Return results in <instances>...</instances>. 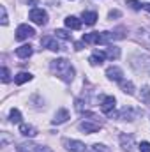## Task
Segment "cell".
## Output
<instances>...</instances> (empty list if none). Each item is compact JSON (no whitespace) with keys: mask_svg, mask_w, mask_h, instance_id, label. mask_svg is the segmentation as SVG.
Instances as JSON below:
<instances>
[{"mask_svg":"<svg viewBox=\"0 0 150 152\" xmlns=\"http://www.w3.org/2000/svg\"><path fill=\"white\" fill-rule=\"evenodd\" d=\"M50 67H51V71L55 75L58 76V78H62L64 81H73V78H74V67L71 66L69 60H66V58L51 60Z\"/></svg>","mask_w":150,"mask_h":152,"instance_id":"obj_1","label":"cell"},{"mask_svg":"<svg viewBox=\"0 0 150 152\" xmlns=\"http://www.w3.org/2000/svg\"><path fill=\"white\" fill-rule=\"evenodd\" d=\"M111 39H117V36L111 32H92V34L83 36V42L85 44H108Z\"/></svg>","mask_w":150,"mask_h":152,"instance_id":"obj_2","label":"cell"},{"mask_svg":"<svg viewBox=\"0 0 150 152\" xmlns=\"http://www.w3.org/2000/svg\"><path fill=\"white\" fill-rule=\"evenodd\" d=\"M28 18H30V20H32L36 25H41V27L48 23V14H46V11H42V9H37V7L30 11Z\"/></svg>","mask_w":150,"mask_h":152,"instance_id":"obj_3","label":"cell"},{"mask_svg":"<svg viewBox=\"0 0 150 152\" xmlns=\"http://www.w3.org/2000/svg\"><path fill=\"white\" fill-rule=\"evenodd\" d=\"M36 36V30L28 25H20L16 28V39L18 41H23V39H28V37H34Z\"/></svg>","mask_w":150,"mask_h":152,"instance_id":"obj_4","label":"cell"},{"mask_svg":"<svg viewBox=\"0 0 150 152\" xmlns=\"http://www.w3.org/2000/svg\"><path fill=\"white\" fill-rule=\"evenodd\" d=\"M18 152H51L48 147H42L37 143H21L18 147Z\"/></svg>","mask_w":150,"mask_h":152,"instance_id":"obj_5","label":"cell"},{"mask_svg":"<svg viewBox=\"0 0 150 152\" xmlns=\"http://www.w3.org/2000/svg\"><path fill=\"white\" fill-rule=\"evenodd\" d=\"M41 44L44 46V48H48V50H51V51H60L62 50V46L58 44V41L53 37H50V36H46V37L41 39Z\"/></svg>","mask_w":150,"mask_h":152,"instance_id":"obj_6","label":"cell"},{"mask_svg":"<svg viewBox=\"0 0 150 152\" xmlns=\"http://www.w3.org/2000/svg\"><path fill=\"white\" fill-rule=\"evenodd\" d=\"M79 129H81L83 133H97V131L101 129V124H99V122H90V120H83V122L79 124Z\"/></svg>","mask_w":150,"mask_h":152,"instance_id":"obj_7","label":"cell"},{"mask_svg":"<svg viewBox=\"0 0 150 152\" xmlns=\"http://www.w3.org/2000/svg\"><path fill=\"white\" fill-rule=\"evenodd\" d=\"M64 145L67 147V151L71 152H85V143L78 142V140H64Z\"/></svg>","mask_w":150,"mask_h":152,"instance_id":"obj_8","label":"cell"},{"mask_svg":"<svg viewBox=\"0 0 150 152\" xmlns=\"http://www.w3.org/2000/svg\"><path fill=\"white\" fill-rule=\"evenodd\" d=\"M115 97L113 96H108V97H104L103 99V103H101V110H103V113H111L113 108H115Z\"/></svg>","mask_w":150,"mask_h":152,"instance_id":"obj_9","label":"cell"},{"mask_svg":"<svg viewBox=\"0 0 150 152\" xmlns=\"http://www.w3.org/2000/svg\"><path fill=\"white\" fill-rule=\"evenodd\" d=\"M32 53H34V48H32L30 44H23V46L16 48V55H18L20 58H28Z\"/></svg>","mask_w":150,"mask_h":152,"instance_id":"obj_10","label":"cell"},{"mask_svg":"<svg viewBox=\"0 0 150 152\" xmlns=\"http://www.w3.org/2000/svg\"><path fill=\"white\" fill-rule=\"evenodd\" d=\"M67 118H69V112H67L66 108H60V110L57 112V115H55V118L51 120V124L58 126V124H64V122H66Z\"/></svg>","mask_w":150,"mask_h":152,"instance_id":"obj_11","label":"cell"},{"mask_svg":"<svg viewBox=\"0 0 150 152\" xmlns=\"http://www.w3.org/2000/svg\"><path fill=\"white\" fill-rule=\"evenodd\" d=\"M104 58H106V55H104V51H94V53L90 55V58H88V62H90L92 66H101V64L104 62Z\"/></svg>","mask_w":150,"mask_h":152,"instance_id":"obj_12","label":"cell"},{"mask_svg":"<svg viewBox=\"0 0 150 152\" xmlns=\"http://www.w3.org/2000/svg\"><path fill=\"white\" fill-rule=\"evenodd\" d=\"M106 76L113 80V81H122V69H118V67H108V71H106Z\"/></svg>","mask_w":150,"mask_h":152,"instance_id":"obj_13","label":"cell"},{"mask_svg":"<svg viewBox=\"0 0 150 152\" xmlns=\"http://www.w3.org/2000/svg\"><path fill=\"white\" fill-rule=\"evenodd\" d=\"M20 133H21L23 136H30V138H34V136L37 134V129H36L34 126H28V124H21V126H20Z\"/></svg>","mask_w":150,"mask_h":152,"instance_id":"obj_14","label":"cell"},{"mask_svg":"<svg viewBox=\"0 0 150 152\" xmlns=\"http://www.w3.org/2000/svg\"><path fill=\"white\" fill-rule=\"evenodd\" d=\"M66 27L71 28V30H79L81 28V21L76 16H67L66 18Z\"/></svg>","mask_w":150,"mask_h":152,"instance_id":"obj_15","label":"cell"},{"mask_svg":"<svg viewBox=\"0 0 150 152\" xmlns=\"http://www.w3.org/2000/svg\"><path fill=\"white\" fill-rule=\"evenodd\" d=\"M83 21H85V25H95V21H97V12L95 11H90V12H83Z\"/></svg>","mask_w":150,"mask_h":152,"instance_id":"obj_16","label":"cell"},{"mask_svg":"<svg viewBox=\"0 0 150 152\" xmlns=\"http://www.w3.org/2000/svg\"><path fill=\"white\" fill-rule=\"evenodd\" d=\"M30 80H32V75H30V73H18V75L14 76L16 85H23V83H27V81H30Z\"/></svg>","mask_w":150,"mask_h":152,"instance_id":"obj_17","label":"cell"},{"mask_svg":"<svg viewBox=\"0 0 150 152\" xmlns=\"http://www.w3.org/2000/svg\"><path fill=\"white\" fill-rule=\"evenodd\" d=\"M104 55H106V58H111V60H117L118 57H120V48H108L106 51H104Z\"/></svg>","mask_w":150,"mask_h":152,"instance_id":"obj_18","label":"cell"},{"mask_svg":"<svg viewBox=\"0 0 150 152\" xmlns=\"http://www.w3.org/2000/svg\"><path fill=\"white\" fill-rule=\"evenodd\" d=\"M9 117H11V122H14V124L21 122V113H20V110H16V108H12V110H11Z\"/></svg>","mask_w":150,"mask_h":152,"instance_id":"obj_19","label":"cell"},{"mask_svg":"<svg viewBox=\"0 0 150 152\" xmlns=\"http://www.w3.org/2000/svg\"><path fill=\"white\" fill-rule=\"evenodd\" d=\"M120 85H122V90H124L125 94H133V92H134V87H133L131 81H124V80H122Z\"/></svg>","mask_w":150,"mask_h":152,"instance_id":"obj_20","label":"cell"},{"mask_svg":"<svg viewBox=\"0 0 150 152\" xmlns=\"http://www.w3.org/2000/svg\"><path fill=\"white\" fill-rule=\"evenodd\" d=\"M127 5H129L131 9H134V11H140V9L143 7V4L138 2V0H127Z\"/></svg>","mask_w":150,"mask_h":152,"instance_id":"obj_21","label":"cell"},{"mask_svg":"<svg viewBox=\"0 0 150 152\" xmlns=\"http://www.w3.org/2000/svg\"><path fill=\"white\" fill-rule=\"evenodd\" d=\"M55 36L60 39H64V41H69L71 39V34H67L66 30H55Z\"/></svg>","mask_w":150,"mask_h":152,"instance_id":"obj_22","label":"cell"},{"mask_svg":"<svg viewBox=\"0 0 150 152\" xmlns=\"http://www.w3.org/2000/svg\"><path fill=\"white\" fill-rule=\"evenodd\" d=\"M9 80H11V73H9V69H7V67H2V81L7 83Z\"/></svg>","mask_w":150,"mask_h":152,"instance_id":"obj_23","label":"cell"},{"mask_svg":"<svg viewBox=\"0 0 150 152\" xmlns=\"http://www.w3.org/2000/svg\"><path fill=\"white\" fill-rule=\"evenodd\" d=\"M120 140H122V145H124L125 149H129L127 145H133V138H131V136H125V134H122V138H120Z\"/></svg>","mask_w":150,"mask_h":152,"instance_id":"obj_24","label":"cell"},{"mask_svg":"<svg viewBox=\"0 0 150 152\" xmlns=\"http://www.w3.org/2000/svg\"><path fill=\"white\" fill-rule=\"evenodd\" d=\"M141 99H143L145 103H150V88L145 87V88L141 90Z\"/></svg>","mask_w":150,"mask_h":152,"instance_id":"obj_25","label":"cell"},{"mask_svg":"<svg viewBox=\"0 0 150 152\" xmlns=\"http://www.w3.org/2000/svg\"><path fill=\"white\" fill-rule=\"evenodd\" d=\"M140 152H150V143L149 142H141V143H140Z\"/></svg>","mask_w":150,"mask_h":152,"instance_id":"obj_26","label":"cell"},{"mask_svg":"<svg viewBox=\"0 0 150 152\" xmlns=\"http://www.w3.org/2000/svg\"><path fill=\"white\" fill-rule=\"evenodd\" d=\"M92 152H110V151H108L104 145H94V147H92Z\"/></svg>","mask_w":150,"mask_h":152,"instance_id":"obj_27","label":"cell"},{"mask_svg":"<svg viewBox=\"0 0 150 152\" xmlns=\"http://www.w3.org/2000/svg\"><path fill=\"white\" fill-rule=\"evenodd\" d=\"M0 11H2V25H7V12H5V7L2 5Z\"/></svg>","mask_w":150,"mask_h":152,"instance_id":"obj_28","label":"cell"},{"mask_svg":"<svg viewBox=\"0 0 150 152\" xmlns=\"http://www.w3.org/2000/svg\"><path fill=\"white\" fill-rule=\"evenodd\" d=\"M118 16H120L118 11H111V12H110V18H118Z\"/></svg>","mask_w":150,"mask_h":152,"instance_id":"obj_29","label":"cell"},{"mask_svg":"<svg viewBox=\"0 0 150 152\" xmlns=\"http://www.w3.org/2000/svg\"><path fill=\"white\" fill-rule=\"evenodd\" d=\"M143 9H145V11H149V12H150V4H143Z\"/></svg>","mask_w":150,"mask_h":152,"instance_id":"obj_30","label":"cell"},{"mask_svg":"<svg viewBox=\"0 0 150 152\" xmlns=\"http://www.w3.org/2000/svg\"><path fill=\"white\" fill-rule=\"evenodd\" d=\"M28 4H30V5H36V4H37V0H28Z\"/></svg>","mask_w":150,"mask_h":152,"instance_id":"obj_31","label":"cell"}]
</instances>
